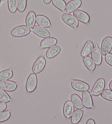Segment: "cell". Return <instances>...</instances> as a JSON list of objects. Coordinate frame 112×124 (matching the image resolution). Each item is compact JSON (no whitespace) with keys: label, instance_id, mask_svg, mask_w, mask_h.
<instances>
[{"label":"cell","instance_id":"cell-1","mask_svg":"<svg viewBox=\"0 0 112 124\" xmlns=\"http://www.w3.org/2000/svg\"><path fill=\"white\" fill-rule=\"evenodd\" d=\"M31 29L26 25H20L13 28L11 31V34L14 37H22L30 34Z\"/></svg>","mask_w":112,"mask_h":124},{"label":"cell","instance_id":"cell-2","mask_svg":"<svg viewBox=\"0 0 112 124\" xmlns=\"http://www.w3.org/2000/svg\"><path fill=\"white\" fill-rule=\"evenodd\" d=\"M37 84H38V79L36 74L33 73L30 74V76L27 79L26 85H25L27 92L32 93L37 88Z\"/></svg>","mask_w":112,"mask_h":124},{"label":"cell","instance_id":"cell-3","mask_svg":"<svg viewBox=\"0 0 112 124\" xmlns=\"http://www.w3.org/2000/svg\"><path fill=\"white\" fill-rule=\"evenodd\" d=\"M105 80L104 78H101L97 79L91 91V95L93 96H98L101 95L102 92L104 91L105 88Z\"/></svg>","mask_w":112,"mask_h":124},{"label":"cell","instance_id":"cell-4","mask_svg":"<svg viewBox=\"0 0 112 124\" xmlns=\"http://www.w3.org/2000/svg\"><path fill=\"white\" fill-rule=\"evenodd\" d=\"M46 65V59L43 56H40L36 60L35 62L32 66V72L34 74H39L42 72Z\"/></svg>","mask_w":112,"mask_h":124},{"label":"cell","instance_id":"cell-5","mask_svg":"<svg viewBox=\"0 0 112 124\" xmlns=\"http://www.w3.org/2000/svg\"><path fill=\"white\" fill-rule=\"evenodd\" d=\"M62 19L67 25L70 26L74 29H76L79 27V20L73 15L69 13H64L62 16Z\"/></svg>","mask_w":112,"mask_h":124},{"label":"cell","instance_id":"cell-6","mask_svg":"<svg viewBox=\"0 0 112 124\" xmlns=\"http://www.w3.org/2000/svg\"><path fill=\"white\" fill-rule=\"evenodd\" d=\"M112 37H106L104 38L100 50L103 55H106L112 51Z\"/></svg>","mask_w":112,"mask_h":124},{"label":"cell","instance_id":"cell-7","mask_svg":"<svg viewBox=\"0 0 112 124\" xmlns=\"http://www.w3.org/2000/svg\"><path fill=\"white\" fill-rule=\"evenodd\" d=\"M0 88L5 91H15L18 88V84L13 81H11V80L1 81H0Z\"/></svg>","mask_w":112,"mask_h":124},{"label":"cell","instance_id":"cell-8","mask_svg":"<svg viewBox=\"0 0 112 124\" xmlns=\"http://www.w3.org/2000/svg\"><path fill=\"white\" fill-rule=\"evenodd\" d=\"M71 84H72L73 89L77 91H88L90 88V85L87 83L80 81V80L74 79L72 81Z\"/></svg>","mask_w":112,"mask_h":124},{"label":"cell","instance_id":"cell-9","mask_svg":"<svg viewBox=\"0 0 112 124\" xmlns=\"http://www.w3.org/2000/svg\"><path fill=\"white\" fill-rule=\"evenodd\" d=\"M91 57L96 65H100L102 62V53L97 45L95 46L91 51Z\"/></svg>","mask_w":112,"mask_h":124},{"label":"cell","instance_id":"cell-10","mask_svg":"<svg viewBox=\"0 0 112 124\" xmlns=\"http://www.w3.org/2000/svg\"><path fill=\"white\" fill-rule=\"evenodd\" d=\"M73 16L78 20L79 21L81 22L82 23L88 24L90 22V16L88 13L82 11V10H76L73 12Z\"/></svg>","mask_w":112,"mask_h":124},{"label":"cell","instance_id":"cell-11","mask_svg":"<svg viewBox=\"0 0 112 124\" xmlns=\"http://www.w3.org/2000/svg\"><path fill=\"white\" fill-rule=\"evenodd\" d=\"M82 102L83 106L87 109H92L94 107V104L92 101L91 93L88 91H83L82 93Z\"/></svg>","mask_w":112,"mask_h":124},{"label":"cell","instance_id":"cell-12","mask_svg":"<svg viewBox=\"0 0 112 124\" xmlns=\"http://www.w3.org/2000/svg\"><path fill=\"white\" fill-rule=\"evenodd\" d=\"M32 30L34 34H35L38 37L44 38V39L50 37V36H51L50 32L46 30V28L39 26V25H35L32 29Z\"/></svg>","mask_w":112,"mask_h":124},{"label":"cell","instance_id":"cell-13","mask_svg":"<svg viewBox=\"0 0 112 124\" xmlns=\"http://www.w3.org/2000/svg\"><path fill=\"white\" fill-rule=\"evenodd\" d=\"M82 4L81 0H72L68 2L66 6V11L67 13H73L74 11L78 10Z\"/></svg>","mask_w":112,"mask_h":124},{"label":"cell","instance_id":"cell-14","mask_svg":"<svg viewBox=\"0 0 112 124\" xmlns=\"http://www.w3.org/2000/svg\"><path fill=\"white\" fill-rule=\"evenodd\" d=\"M74 111V106L72 104V101L68 100L65 102L63 107V114L65 118H70L72 116Z\"/></svg>","mask_w":112,"mask_h":124},{"label":"cell","instance_id":"cell-15","mask_svg":"<svg viewBox=\"0 0 112 124\" xmlns=\"http://www.w3.org/2000/svg\"><path fill=\"white\" fill-rule=\"evenodd\" d=\"M58 43V40L54 37H48L44 39L40 44V48L41 49L49 48L53 46H55Z\"/></svg>","mask_w":112,"mask_h":124},{"label":"cell","instance_id":"cell-16","mask_svg":"<svg viewBox=\"0 0 112 124\" xmlns=\"http://www.w3.org/2000/svg\"><path fill=\"white\" fill-rule=\"evenodd\" d=\"M36 22L38 25L43 27L44 28H48L51 26V23L50 20L44 15H38L36 17Z\"/></svg>","mask_w":112,"mask_h":124},{"label":"cell","instance_id":"cell-17","mask_svg":"<svg viewBox=\"0 0 112 124\" xmlns=\"http://www.w3.org/2000/svg\"><path fill=\"white\" fill-rule=\"evenodd\" d=\"M94 48V44L91 41L88 40L86 42V44H84V46L82 48V51L81 53V57H86L88 56L89 54L91 53V51Z\"/></svg>","mask_w":112,"mask_h":124},{"label":"cell","instance_id":"cell-18","mask_svg":"<svg viewBox=\"0 0 112 124\" xmlns=\"http://www.w3.org/2000/svg\"><path fill=\"white\" fill-rule=\"evenodd\" d=\"M36 13L34 11H30L27 13L25 20L26 26L30 27V29H32L35 26V22H36Z\"/></svg>","mask_w":112,"mask_h":124},{"label":"cell","instance_id":"cell-19","mask_svg":"<svg viewBox=\"0 0 112 124\" xmlns=\"http://www.w3.org/2000/svg\"><path fill=\"white\" fill-rule=\"evenodd\" d=\"M71 101L74 106V107L76 108L77 109H82L84 107L82 100L77 94L74 93L71 95Z\"/></svg>","mask_w":112,"mask_h":124},{"label":"cell","instance_id":"cell-20","mask_svg":"<svg viewBox=\"0 0 112 124\" xmlns=\"http://www.w3.org/2000/svg\"><path fill=\"white\" fill-rule=\"evenodd\" d=\"M61 51V48L59 46H53L48 49L46 51V57L48 58L51 59L56 57Z\"/></svg>","mask_w":112,"mask_h":124},{"label":"cell","instance_id":"cell-21","mask_svg":"<svg viewBox=\"0 0 112 124\" xmlns=\"http://www.w3.org/2000/svg\"><path fill=\"white\" fill-rule=\"evenodd\" d=\"M83 111L82 109H77L74 111L71 116V122L72 124H78L83 116Z\"/></svg>","mask_w":112,"mask_h":124},{"label":"cell","instance_id":"cell-22","mask_svg":"<svg viewBox=\"0 0 112 124\" xmlns=\"http://www.w3.org/2000/svg\"><path fill=\"white\" fill-rule=\"evenodd\" d=\"M83 62L84 65L86 66V67L90 71V72H93L95 70V64L94 62V61L92 60V59L88 56L84 57L83 58Z\"/></svg>","mask_w":112,"mask_h":124},{"label":"cell","instance_id":"cell-23","mask_svg":"<svg viewBox=\"0 0 112 124\" xmlns=\"http://www.w3.org/2000/svg\"><path fill=\"white\" fill-rule=\"evenodd\" d=\"M13 72L11 69H8L0 72V81L8 80L13 77Z\"/></svg>","mask_w":112,"mask_h":124},{"label":"cell","instance_id":"cell-24","mask_svg":"<svg viewBox=\"0 0 112 124\" xmlns=\"http://www.w3.org/2000/svg\"><path fill=\"white\" fill-rule=\"evenodd\" d=\"M53 6L61 11H64L66 9V2L64 0H52Z\"/></svg>","mask_w":112,"mask_h":124},{"label":"cell","instance_id":"cell-25","mask_svg":"<svg viewBox=\"0 0 112 124\" xmlns=\"http://www.w3.org/2000/svg\"><path fill=\"white\" fill-rule=\"evenodd\" d=\"M8 8L11 13H15L18 11V0H8Z\"/></svg>","mask_w":112,"mask_h":124},{"label":"cell","instance_id":"cell-26","mask_svg":"<svg viewBox=\"0 0 112 124\" xmlns=\"http://www.w3.org/2000/svg\"><path fill=\"white\" fill-rule=\"evenodd\" d=\"M0 102H12V100L11 99L9 95L7 93V91H4L0 88Z\"/></svg>","mask_w":112,"mask_h":124},{"label":"cell","instance_id":"cell-27","mask_svg":"<svg viewBox=\"0 0 112 124\" xmlns=\"http://www.w3.org/2000/svg\"><path fill=\"white\" fill-rule=\"evenodd\" d=\"M102 98L105 99L106 100L112 102V91L109 89H104V91L101 93Z\"/></svg>","mask_w":112,"mask_h":124},{"label":"cell","instance_id":"cell-28","mask_svg":"<svg viewBox=\"0 0 112 124\" xmlns=\"http://www.w3.org/2000/svg\"><path fill=\"white\" fill-rule=\"evenodd\" d=\"M11 116V114L9 111H4L0 113V123L5 122L8 120Z\"/></svg>","mask_w":112,"mask_h":124},{"label":"cell","instance_id":"cell-29","mask_svg":"<svg viewBox=\"0 0 112 124\" xmlns=\"http://www.w3.org/2000/svg\"><path fill=\"white\" fill-rule=\"evenodd\" d=\"M27 7V0H18V11L20 13H23Z\"/></svg>","mask_w":112,"mask_h":124},{"label":"cell","instance_id":"cell-30","mask_svg":"<svg viewBox=\"0 0 112 124\" xmlns=\"http://www.w3.org/2000/svg\"><path fill=\"white\" fill-rule=\"evenodd\" d=\"M105 61L109 65L112 67V53H109L108 54H106L105 55Z\"/></svg>","mask_w":112,"mask_h":124},{"label":"cell","instance_id":"cell-31","mask_svg":"<svg viewBox=\"0 0 112 124\" xmlns=\"http://www.w3.org/2000/svg\"><path fill=\"white\" fill-rule=\"evenodd\" d=\"M7 108V103H5V102H0V113L2 112V111H5Z\"/></svg>","mask_w":112,"mask_h":124},{"label":"cell","instance_id":"cell-32","mask_svg":"<svg viewBox=\"0 0 112 124\" xmlns=\"http://www.w3.org/2000/svg\"><path fill=\"white\" fill-rule=\"evenodd\" d=\"M86 124H95V121L92 118H90V119H88L87 121Z\"/></svg>","mask_w":112,"mask_h":124},{"label":"cell","instance_id":"cell-33","mask_svg":"<svg viewBox=\"0 0 112 124\" xmlns=\"http://www.w3.org/2000/svg\"><path fill=\"white\" fill-rule=\"evenodd\" d=\"M43 1L45 4H48L52 1V0H43Z\"/></svg>","mask_w":112,"mask_h":124},{"label":"cell","instance_id":"cell-34","mask_svg":"<svg viewBox=\"0 0 112 124\" xmlns=\"http://www.w3.org/2000/svg\"><path fill=\"white\" fill-rule=\"evenodd\" d=\"M109 89L112 91V80L109 82Z\"/></svg>","mask_w":112,"mask_h":124},{"label":"cell","instance_id":"cell-35","mask_svg":"<svg viewBox=\"0 0 112 124\" xmlns=\"http://www.w3.org/2000/svg\"><path fill=\"white\" fill-rule=\"evenodd\" d=\"M1 0H0V4H1Z\"/></svg>","mask_w":112,"mask_h":124}]
</instances>
